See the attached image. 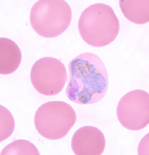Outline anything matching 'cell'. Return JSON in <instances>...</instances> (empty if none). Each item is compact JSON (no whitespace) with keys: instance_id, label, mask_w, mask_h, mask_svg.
<instances>
[{"instance_id":"cell-1","label":"cell","mask_w":149,"mask_h":155,"mask_svg":"<svg viewBox=\"0 0 149 155\" xmlns=\"http://www.w3.org/2000/svg\"><path fill=\"white\" fill-rule=\"evenodd\" d=\"M70 80L65 93L68 99L80 105L101 101L108 88V75L103 61L97 54L85 52L69 63Z\"/></svg>"},{"instance_id":"cell-2","label":"cell","mask_w":149,"mask_h":155,"mask_svg":"<svg viewBox=\"0 0 149 155\" xmlns=\"http://www.w3.org/2000/svg\"><path fill=\"white\" fill-rule=\"evenodd\" d=\"M119 29V21L115 12L105 4L90 5L83 11L78 21V30L82 40L93 47H104L112 43Z\"/></svg>"},{"instance_id":"cell-3","label":"cell","mask_w":149,"mask_h":155,"mask_svg":"<svg viewBox=\"0 0 149 155\" xmlns=\"http://www.w3.org/2000/svg\"><path fill=\"white\" fill-rule=\"evenodd\" d=\"M72 19L71 7L63 0H40L32 7L30 22L40 36L56 38L65 31Z\"/></svg>"},{"instance_id":"cell-4","label":"cell","mask_w":149,"mask_h":155,"mask_svg":"<svg viewBox=\"0 0 149 155\" xmlns=\"http://www.w3.org/2000/svg\"><path fill=\"white\" fill-rule=\"evenodd\" d=\"M76 121V112L64 101H48L35 112L34 124L38 132L46 139L57 140L64 137Z\"/></svg>"},{"instance_id":"cell-5","label":"cell","mask_w":149,"mask_h":155,"mask_svg":"<svg viewBox=\"0 0 149 155\" xmlns=\"http://www.w3.org/2000/svg\"><path fill=\"white\" fill-rule=\"evenodd\" d=\"M68 80L67 70L60 60L44 57L35 62L31 70V81L38 93L53 96L61 92Z\"/></svg>"},{"instance_id":"cell-6","label":"cell","mask_w":149,"mask_h":155,"mask_svg":"<svg viewBox=\"0 0 149 155\" xmlns=\"http://www.w3.org/2000/svg\"><path fill=\"white\" fill-rule=\"evenodd\" d=\"M117 114L125 129L139 131L149 123V95L143 90H134L125 94L118 102Z\"/></svg>"},{"instance_id":"cell-7","label":"cell","mask_w":149,"mask_h":155,"mask_svg":"<svg viewBox=\"0 0 149 155\" xmlns=\"http://www.w3.org/2000/svg\"><path fill=\"white\" fill-rule=\"evenodd\" d=\"M106 147V139L100 130L93 126L78 129L71 139V148L76 155H101Z\"/></svg>"},{"instance_id":"cell-8","label":"cell","mask_w":149,"mask_h":155,"mask_svg":"<svg viewBox=\"0 0 149 155\" xmlns=\"http://www.w3.org/2000/svg\"><path fill=\"white\" fill-rule=\"evenodd\" d=\"M21 62V52L17 44L10 39H0V74L8 75L17 70Z\"/></svg>"},{"instance_id":"cell-9","label":"cell","mask_w":149,"mask_h":155,"mask_svg":"<svg viewBox=\"0 0 149 155\" xmlns=\"http://www.w3.org/2000/svg\"><path fill=\"white\" fill-rule=\"evenodd\" d=\"M119 5L124 16L129 21L139 25L148 23V0H121Z\"/></svg>"},{"instance_id":"cell-10","label":"cell","mask_w":149,"mask_h":155,"mask_svg":"<svg viewBox=\"0 0 149 155\" xmlns=\"http://www.w3.org/2000/svg\"><path fill=\"white\" fill-rule=\"evenodd\" d=\"M29 154L39 155L40 153L35 146L29 141L18 140L5 146L1 152V155Z\"/></svg>"},{"instance_id":"cell-11","label":"cell","mask_w":149,"mask_h":155,"mask_svg":"<svg viewBox=\"0 0 149 155\" xmlns=\"http://www.w3.org/2000/svg\"><path fill=\"white\" fill-rule=\"evenodd\" d=\"M1 108V139L3 141L8 139L12 134L15 129V120L12 114L4 106Z\"/></svg>"}]
</instances>
